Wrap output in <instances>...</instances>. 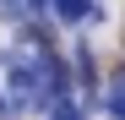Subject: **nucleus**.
<instances>
[{
	"mask_svg": "<svg viewBox=\"0 0 125 120\" xmlns=\"http://www.w3.org/2000/svg\"><path fill=\"white\" fill-rule=\"evenodd\" d=\"M103 115H109V120H125V93H103Z\"/></svg>",
	"mask_w": 125,
	"mask_h": 120,
	"instance_id": "obj_3",
	"label": "nucleus"
},
{
	"mask_svg": "<svg viewBox=\"0 0 125 120\" xmlns=\"http://www.w3.org/2000/svg\"><path fill=\"white\" fill-rule=\"evenodd\" d=\"M0 22H6L11 33L27 27V22H33V6H27V0H0Z\"/></svg>",
	"mask_w": 125,
	"mask_h": 120,
	"instance_id": "obj_2",
	"label": "nucleus"
},
{
	"mask_svg": "<svg viewBox=\"0 0 125 120\" xmlns=\"http://www.w3.org/2000/svg\"><path fill=\"white\" fill-rule=\"evenodd\" d=\"M0 120H16V109H11V98H6V87H0Z\"/></svg>",
	"mask_w": 125,
	"mask_h": 120,
	"instance_id": "obj_4",
	"label": "nucleus"
},
{
	"mask_svg": "<svg viewBox=\"0 0 125 120\" xmlns=\"http://www.w3.org/2000/svg\"><path fill=\"white\" fill-rule=\"evenodd\" d=\"M93 22H103L98 0H54V27H93Z\"/></svg>",
	"mask_w": 125,
	"mask_h": 120,
	"instance_id": "obj_1",
	"label": "nucleus"
}]
</instances>
